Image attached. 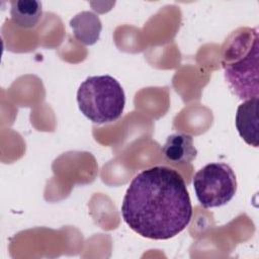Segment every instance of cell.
I'll return each mask as SVG.
<instances>
[{
	"label": "cell",
	"instance_id": "obj_3",
	"mask_svg": "<svg viewBox=\"0 0 259 259\" xmlns=\"http://www.w3.org/2000/svg\"><path fill=\"white\" fill-rule=\"evenodd\" d=\"M80 111L94 123H107L118 119L125 105V95L118 81L109 76H91L81 83L77 91Z\"/></svg>",
	"mask_w": 259,
	"mask_h": 259
},
{
	"label": "cell",
	"instance_id": "obj_4",
	"mask_svg": "<svg viewBox=\"0 0 259 259\" xmlns=\"http://www.w3.org/2000/svg\"><path fill=\"white\" fill-rule=\"evenodd\" d=\"M192 184L196 197L204 208L227 204L237 191L236 175L225 163L205 165L195 173Z\"/></svg>",
	"mask_w": 259,
	"mask_h": 259
},
{
	"label": "cell",
	"instance_id": "obj_5",
	"mask_svg": "<svg viewBox=\"0 0 259 259\" xmlns=\"http://www.w3.org/2000/svg\"><path fill=\"white\" fill-rule=\"evenodd\" d=\"M258 98L245 100L237 108L236 127L240 137L250 146L258 147Z\"/></svg>",
	"mask_w": 259,
	"mask_h": 259
},
{
	"label": "cell",
	"instance_id": "obj_6",
	"mask_svg": "<svg viewBox=\"0 0 259 259\" xmlns=\"http://www.w3.org/2000/svg\"><path fill=\"white\" fill-rule=\"evenodd\" d=\"M164 157L176 164H186L193 161L197 155V150L193 145V138L188 134L170 135L162 147Z\"/></svg>",
	"mask_w": 259,
	"mask_h": 259
},
{
	"label": "cell",
	"instance_id": "obj_2",
	"mask_svg": "<svg viewBox=\"0 0 259 259\" xmlns=\"http://www.w3.org/2000/svg\"><path fill=\"white\" fill-rule=\"evenodd\" d=\"M259 38L257 28H242L232 35L225 49L223 68L225 79L241 100L258 98Z\"/></svg>",
	"mask_w": 259,
	"mask_h": 259
},
{
	"label": "cell",
	"instance_id": "obj_7",
	"mask_svg": "<svg viewBox=\"0 0 259 259\" xmlns=\"http://www.w3.org/2000/svg\"><path fill=\"white\" fill-rule=\"evenodd\" d=\"M75 37L86 46L94 45L98 39L102 29L99 17L90 11L78 13L70 20Z\"/></svg>",
	"mask_w": 259,
	"mask_h": 259
},
{
	"label": "cell",
	"instance_id": "obj_1",
	"mask_svg": "<svg viewBox=\"0 0 259 259\" xmlns=\"http://www.w3.org/2000/svg\"><path fill=\"white\" fill-rule=\"evenodd\" d=\"M124 223L137 234L168 240L181 233L192 218L183 177L173 168L154 166L131 181L121 203Z\"/></svg>",
	"mask_w": 259,
	"mask_h": 259
},
{
	"label": "cell",
	"instance_id": "obj_8",
	"mask_svg": "<svg viewBox=\"0 0 259 259\" xmlns=\"http://www.w3.org/2000/svg\"><path fill=\"white\" fill-rule=\"evenodd\" d=\"M41 14L42 8L39 1L16 0L10 2V16L17 26L33 27L39 21Z\"/></svg>",
	"mask_w": 259,
	"mask_h": 259
}]
</instances>
